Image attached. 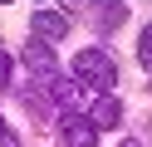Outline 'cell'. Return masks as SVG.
Here are the masks:
<instances>
[{
    "instance_id": "1",
    "label": "cell",
    "mask_w": 152,
    "mask_h": 147,
    "mask_svg": "<svg viewBox=\"0 0 152 147\" xmlns=\"http://www.w3.org/2000/svg\"><path fill=\"white\" fill-rule=\"evenodd\" d=\"M74 83H88L93 93H113V83H118V69H113V59L103 54V49H83L79 59H74Z\"/></svg>"
},
{
    "instance_id": "2",
    "label": "cell",
    "mask_w": 152,
    "mask_h": 147,
    "mask_svg": "<svg viewBox=\"0 0 152 147\" xmlns=\"http://www.w3.org/2000/svg\"><path fill=\"white\" fill-rule=\"evenodd\" d=\"M59 137H64V147H93V142H98L93 123H88V118H79V113L59 123Z\"/></svg>"
},
{
    "instance_id": "3",
    "label": "cell",
    "mask_w": 152,
    "mask_h": 147,
    "mask_svg": "<svg viewBox=\"0 0 152 147\" xmlns=\"http://www.w3.org/2000/svg\"><path fill=\"white\" fill-rule=\"evenodd\" d=\"M34 34H39V44H44V39H64V34H69L64 10H34ZM34 34H30V39H34Z\"/></svg>"
},
{
    "instance_id": "4",
    "label": "cell",
    "mask_w": 152,
    "mask_h": 147,
    "mask_svg": "<svg viewBox=\"0 0 152 147\" xmlns=\"http://www.w3.org/2000/svg\"><path fill=\"white\" fill-rule=\"evenodd\" d=\"M49 98L59 108H74V113H79V103H83V88L74 83L69 74H49Z\"/></svg>"
},
{
    "instance_id": "5",
    "label": "cell",
    "mask_w": 152,
    "mask_h": 147,
    "mask_svg": "<svg viewBox=\"0 0 152 147\" xmlns=\"http://www.w3.org/2000/svg\"><path fill=\"white\" fill-rule=\"evenodd\" d=\"M118 118H123L118 98H98V108H93V132H98V127H118Z\"/></svg>"
},
{
    "instance_id": "6",
    "label": "cell",
    "mask_w": 152,
    "mask_h": 147,
    "mask_svg": "<svg viewBox=\"0 0 152 147\" xmlns=\"http://www.w3.org/2000/svg\"><path fill=\"white\" fill-rule=\"evenodd\" d=\"M25 64H30L34 74H49V64H54L49 44H39V39H30V44H25Z\"/></svg>"
},
{
    "instance_id": "7",
    "label": "cell",
    "mask_w": 152,
    "mask_h": 147,
    "mask_svg": "<svg viewBox=\"0 0 152 147\" xmlns=\"http://www.w3.org/2000/svg\"><path fill=\"white\" fill-rule=\"evenodd\" d=\"M123 20H128V5H113V10H103V29H118Z\"/></svg>"
},
{
    "instance_id": "8",
    "label": "cell",
    "mask_w": 152,
    "mask_h": 147,
    "mask_svg": "<svg viewBox=\"0 0 152 147\" xmlns=\"http://www.w3.org/2000/svg\"><path fill=\"white\" fill-rule=\"evenodd\" d=\"M0 147H20V137H15V132H10L5 123H0Z\"/></svg>"
},
{
    "instance_id": "9",
    "label": "cell",
    "mask_w": 152,
    "mask_h": 147,
    "mask_svg": "<svg viewBox=\"0 0 152 147\" xmlns=\"http://www.w3.org/2000/svg\"><path fill=\"white\" fill-rule=\"evenodd\" d=\"M10 83V54H0V88Z\"/></svg>"
},
{
    "instance_id": "10",
    "label": "cell",
    "mask_w": 152,
    "mask_h": 147,
    "mask_svg": "<svg viewBox=\"0 0 152 147\" xmlns=\"http://www.w3.org/2000/svg\"><path fill=\"white\" fill-rule=\"evenodd\" d=\"M118 147H142V142H137V137H128V142H118Z\"/></svg>"
}]
</instances>
